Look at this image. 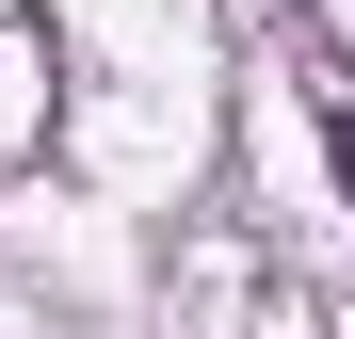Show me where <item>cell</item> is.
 <instances>
[{"mask_svg":"<svg viewBox=\"0 0 355 339\" xmlns=\"http://www.w3.org/2000/svg\"><path fill=\"white\" fill-rule=\"evenodd\" d=\"M323 162H339V194H355V113H323Z\"/></svg>","mask_w":355,"mask_h":339,"instance_id":"obj_1","label":"cell"}]
</instances>
